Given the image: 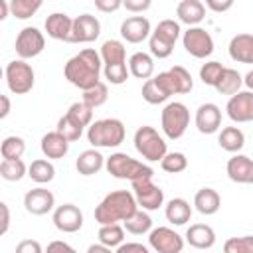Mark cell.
<instances>
[{
  "mask_svg": "<svg viewBox=\"0 0 253 253\" xmlns=\"http://www.w3.org/2000/svg\"><path fill=\"white\" fill-rule=\"evenodd\" d=\"M103 73L105 79L111 85H123L126 83L130 71H128V63H113V65H103Z\"/></svg>",
  "mask_w": 253,
  "mask_h": 253,
  "instance_id": "cell-42",
  "label": "cell"
},
{
  "mask_svg": "<svg viewBox=\"0 0 253 253\" xmlns=\"http://www.w3.org/2000/svg\"><path fill=\"white\" fill-rule=\"evenodd\" d=\"M164 215L172 225H186L192 217V206L184 198H172L164 208Z\"/></svg>",
  "mask_w": 253,
  "mask_h": 253,
  "instance_id": "cell-25",
  "label": "cell"
},
{
  "mask_svg": "<svg viewBox=\"0 0 253 253\" xmlns=\"http://www.w3.org/2000/svg\"><path fill=\"white\" fill-rule=\"evenodd\" d=\"M160 166L168 174H178L188 168V158L184 152H166L164 158L160 160Z\"/></svg>",
  "mask_w": 253,
  "mask_h": 253,
  "instance_id": "cell-40",
  "label": "cell"
},
{
  "mask_svg": "<svg viewBox=\"0 0 253 253\" xmlns=\"http://www.w3.org/2000/svg\"><path fill=\"white\" fill-rule=\"evenodd\" d=\"M93 111L95 109H91L87 103H83V101H75V103H71L69 105V109H67V117L75 123V125H79V126H89L91 123H93Z\"/></svg>",
  "mask_w": 253,
  "mask_h": 253,
  "instance_id": "cell-36",
  "label": "cell"
},
{
  "mask_svg": "<svg viewBox=\"0 0 253 253\" xmlns=\"http://www.w3.org/2000/svg\"><path fill=\"white\" fill-rule=\"evenodd\" d=\"M105 168L107 172L117 178V180H138V178H152L154 176V170L136 160V158H130L126 152H113L107 160H105Z\"/></svg>",
  "mask_w": 253,
  "mask_h": 253,
  "instance_id": "cell-4",
  "label": "cell"
},
{
  "mask_svg": "<svg viewBox=\"0 0 253 253\" xmlns=\"http://www.w3.org/2000/svg\"><path fill=\"white\" fill-rule=\"evenodd\" d=\"M107 99H109V89H107V85H105L103 81H99V83H95L93 87L85 89V91H83V97H81V101L87 103L91 109H97V107L105 105Z\"/></svg>",
  "mask_w": 253,
  "mask_h": 253,
  "instance_id": "cell-38",
  "label": "cell"
},
{
  "mask_svg": "<svg viewBox=\"0 0 253 253\" xmlns=\"http://www.w3.org/2000/svg\"><path fill=\"white\" fill-rule=\"evenodd\" d=\"M170 73L174 75V83H176V93L178 95H186L194 89V79L190 75V71L182 65H174L170 67Z\"/></svg>",
  "mask_w": 253,
  "mask_h": 253,
  "instance_id": "cell-41",
  "label": "cell"
},
{
  "mask_svg": "<svg viewBox=\"0 0 253 253\" xmlns=\"http://www.w3.org/2000/svg\"><path fill=\"white\" fill-rule=\"evenodd\" d=\"M45 32L51 40L57 42H69L71 30H73V18H69L63 12H53L45 18Z\"/></svg>",
  "mask_w": 253,
  "mask_h": 253,
  "instance_id": "cell-19",
  "label": "cell"
},
{
  "mask_svg": "<svg viewBox=\"0 0 253 253\" xmlns=\"http://www.w3.org/2000/svg\"><path fill=\"white\" fill-rule=\"evenodd\" d=\"M0 213H2V221H0V235H6L8 227H10V210L6 202H0Z\"/></svg>",
  "mask_w": 253,
  "mask_h": 253,
  "instance_id": "cell-53",
  "label": "cell"
},
{
  "mask_svg": "<svg viewBox=\"0 0 253 253\" xmlns=\"http://www.w3.org/2000/svg\"><path fill=\"white\" fill-rule=\"evenodd\" d=\"M89 253H111V247H107L105 243H95V245H89V249H87Z\"/></svg>",
  "mask_w": 253,
  "mask_h": 253,
  "instance_id": "cell-56",
  "label": "cell"
},
{
  "mask_svg": "<svg viewBox=\"0 0 253 253\" xmlns=\"http://www.w3.org/2000/svg\"><path fill=\"white\" fill-rule=\"evenodd\" d=\"M176 16L186 26H198L206 18V6L200 0H182L176 6Z\"/></svg>",
  "mask_w": 253,
  "mask_h": 253,
  "instance_id": "cell-23",
  "label": "cell"
},
{
  "mask_svg": "<svg viewBox=\"0 0 253 253\" xmlns=\"http://www.w3.org/2000/svg\"><path fill=\"white\" fill-rule=\"evenodd\" d=\"M241 85H243V77H241V73L237 71V69H233V67H225L223 69V73H221V77H219V81L215 83V91L219 93V95H235L237 91H241Z\"/></svg>",
  "mask_w": 253,
  "mask_h": 253,
  "instance_id": "cell-29",
  "label": "cell"
},
{
  "mask_svg": "<svg viewBox=\"0 0 253 253\" xmlns=\"http://www.w3.org/2000/svg\"><path fill=\"white\" fill-rule=\"evenodd\" d=\"M47 251H69V253H73L75 249L69 243H65V241H51L47 245Z\"/></svg>",
  "mask_w": 253,
  "mask_h": 253,
  "instance_id": "cell-54",
  "label": "cell"
},
{
  "mask_svg": "<svg viewBox=\"0 0 253 253\" xmlns=\"http://www.w3.org/2000/svg\"><path fill=\"white\" fill-rule=\"evenodd\" d=\"M180 32L182 30H180V24L178 22H174V20H160L152 34L160 36L162 40H166L170 43H176L178 38H180Z\"/></svg>",
  "mask_w": 253,
  "mask_h": 253,
  "instance_id": "cell-44",
  "label": "cell"
},
{
  "mask_svg": "<svg viewBox=\"0 0 253 253\" xmlns=\"http://www.w3.org/2000/svg\"><path fill=\"white\" fill-rule=\"evenodd\" d=\"M101 34V22L91 14H81L73 18V30L69 43H91Z\"/></svg>",
  "mask_w": 253,
  "mask_h": 253,
  "instance_id": "cell-14",
  "label": "cell"
},
{
  "mask_svg": "<svg viewBox=\"0 0 253 253\" xmlns=\"http://www.w3.org/2000/svg\"><path fill=\"white\" fill-rule=\"evenodd\" d=\"M152 0H123V6L132 14H142L150 8Z\"/></svg>",
  "mask_w": 253,
  "mask_h": 253,
  "instance_id": "cell-48",
  "label": "cell"
},
{
  "mask_svg": "<svg viewBox=\"0 0 253 253\" xmlns=\"http://www.w3.org/2000/svg\"><path fill=\"white\" fill-rule=\"evenodd\" d=\"M123 225H125L126 233H130V235H144L152 229V217L148 215L146 210L138 208L128 219L123 221Z\"/></svg>",
  "mask_w": 253,
  "mask_h": 253,
  "instance_id": "cell-31",
  "label": "cell"
},
{
  "mask_svg": "<svg viewBox=\"0 0 253 253\" xmlns=\"http://www.w3.org/2000/svg\"><path fill=\"white\" fill-rule=\"evenodd\" d=\"M132 251H136V253H148V247L142 245V243H121L117 247V253H132Z\"/></svg>",
  "mask_w": 253,
  "mask_h": 253,
  "instance_id": "cell-52",
  "label": "cell"
},
{
  "mask_svg": "<svg viewBox=\"0 0 253 253\" xmlns=\"http://www.w3.org/2000/svg\"><path fill=\"white\" fill-rule=\"evenodd\" d=\"M223 65L219 61H208L200 67V79L204 85H210V87H215V83L219 81L221 73H223Z\"/></svg>",
  "mask_w": 253,
  "mask_h": 253,
  "instance_id": "cell-43",
  "label": "cell"
},
{
  "mask_svg": "<svg viewBox=\"0 0 253 253\" xmlns=\"http://www.w3.org/2000/svg\"><path fill=\"white\" fill-rule=\"evenodd\" d=\"M125 231H126V229H125V225H121V223H105V225L99 227L97 237H99V241L105 243L107 247L117 249V247L125 241Z\"/></svg>",
  "mask_w": 253,
  "mask_h": 253,
  "instance_id": "cell-33",
  "label": "cell"
},
{
  "mask_svg": "<svg viewBox=\"0 0 253 253\" xmlns=\"http://www.w3.org/2000/svg\"><path fill=\"white\" fill-rule=\"evenodd\" d=\"M160 125H162V132L166 134V138H170V140L182 138L186 128H188V125H190L188 107L184 103H180V101L168 103L160 113Z\"/></svg>",
  "mask_w": 253,
  "mask_h": 253,
  "instance_id": "cell-6",
  "label": "cell"
},
{
  "mask_svg": "<svg viewBox=\"0 0 253 253\" xmlns=\"http://www.w3.org/2000/svg\"><path fill=\"white\" fill-rule=\"evenodd\" d=\"M182 45L196 59H206L213 53V38L200 26H188V30L182 34Z\"/></svg>",
  "mask_w": 253,
  "mask_h": 253,
  "instance_id": "cell-8",
  "label": "cell"
},
{
  "mask_svg": "<svg viewBox=\"0 0 253 253\" xmlns=\"http://www.w3.org/2000/svg\"><path fill=\"white\" fill-rule=\"evenodd\" d=\"M225 253H253V235L243 237H229L223 243Z\"/></svg>",
  "mask_w": 253,
  "mask_h": 253,
  "instance_id": "cell-47",
  "label": "cell"
},
{
  "mask_svg": "<svg viewBox=\"0 0 253 253\" xmlns=\"http://www.w3.org/2000/svg\"><path fill=\"white\" fill-rule=\"evenodd\" d=\"M0 6H2L0 20H6V18H8V14H12V10H10V0H0Z\"/></svg>",
  "mask_w": 253,
  "mask_h": 253,
  "instance_id": "cell-57",
  "label": "cell"
},
{
  "mask_svg": "<svg viewBox=\"0 0 253 253\" xmlns=\"http://www.w3.org/2000/svg\"><path fill=\"white\" fill-rule=\"evenodd\" d=\"M16 253H42V245L36 239H24L16 245Z\"/></svg>",
  "mask_w": 253,
  "mask_h": 253,
  "instance_id": "cell-50",
  "label": "cell"
},
{
  "mask_svg": "<svg viewBox=\"0 0 253 253\" xmlns=\"http://www.w3.org/2000/svg\"><path fill=\"white\" fill-rule=\"evenodd\" d=\"M186 241L194 249H211L215 245V231L206 223H194L186 229Z\"/></svg>",
  "mask_w": 253,
  "mask_h": 253,
  "instance_id": "cell-22",
  "label": "cell"
},
{
  "mask_svg": "<svg viewBox=\"0 0 253 253\" xmlns=\"http://www.w3.org/2000/svg\"><path fill=\"white\" fill-rule=\"evenodd\" d=\"M6 85L14 95H26L32 91L34 81H36V73L34 67L26 61V59H14L6 65Z\"/></svg>",
  "mask_w": 253,
  "mask_h": 253,
  "instance_id": "cell-7",
  "label": "cell"
},
{
  "mask_svg": "<svg viewBox=\"0 0 253 253\" xmlns=\"http://www.w3.org/2000/svg\"><path fill=\"white\" fill-rule=\"evenodd\" d=\"M51 221L61 233H75L83 227V211L75 204H63L53 210Z\"/></svg>",
  "mask_w": 253,
  "mask_h": 253,
  "instance_id": "cell-12",
  "label": "cell"
},
{
  "mask_svg": "<svg viewBox=\"0 0 253 253\" xmlns=\"http://www.w3.org/2000/svg\"><path fill=\"white\" fill-rule=\"evenodd\" d=\"M40 148L43 152L45 158L49 160H59L63 158L67 152H69V140L57 132V130H51V132H45L42 136V142H40Z\"/></svg>",
  "mask_w": 253,
  "mask_h": 253,
  "instance_id": "cell-20",
  "label": "cell"
},
{
  "mask_svg": "<svg viewBox=\"0 0 253 253\" xmlns=\"http://www.w3.org/2000/svg\"><path fill=\"white\" fill-rule=\"evenodd\" d=\"M150 22L144 16H130L121 24V38L128 43H140L146 38H150Z\"/></svg>",
  "mask_w": 253,
  "mask_h": 253,
  "instance_id": "cell-18",
  "label": "cell"
},
{
  "mask_svg": "<svg viewBox=\"0 0 253 253\" xmlns=\"http://www.w3.org/2000/svg\"><path fill=\"white\" fill-rule=\"evenodd\" d=\"M148 47H150V53H152L154 57H158V59H166V57H170L172 51H174V43L162 40V38L156 36V34H150V38H148Z\"/></svg>",
  "mask_w": 253,
  "mask_h": 253,
  "instance_id": "cell-45",
  "label": "cell"
},
{
  "mask_svg": "<svg viewBox=\"0 0 253 253\" xmlns=\"http://www.w3.org/2000/svg\"><path fill=\"white\" fill-rule=\"evenodd\" d=\"M132 142H134L136 152H138L144 160H148V162H160V160L164 158V154L168 152V150H166V140H164L162 134H160L154 126H150V125L138 126L136 132H134Z\"/></svg>",
  "mask_w": 253,
  "mask_h": 253,
  "instance_id": "cell-5",
  "label": "cell"
},
{
  "mask_svg": "<svg viewBox=\"0 0 253 253\" xmlns=\"http://www.w3.org/2000/svg\"><path fill=\"white\" fill-rule=\"evenodd\" d=\"M42 4L43 0H10V10L16 20H28L42 8Z\"/></svg>",
  "mask_w": 253,
  "mask_h": 253,
  "instance_id": "cell-37",
  "label": "cell"
},
{
  "mask_svg": "<svg viewBox=\"0 0 253 253\" xmlns=\"http://www.w3.org/2000/svg\"><path fill=\"white\" fill-rule=\"evenodd\" d=\"M233 2H235V0H206V6H208L211 12H215V14H223V12L231 10Z\"/></svg>",
  "mask_w": 253,
  "mask_h": 253,
  "instance_id": "cell-51",
  "label": "cell"
},
{
  "mask_svg": "<svg viewBox=\"0 0 253 253\" xmlns=\"http://www.w3.org/2000/svg\"><path fill=\"white\" fill-rule=\"evenodd\" d=\"M28 174V168L22 158H2L0 162V176L6 182H20Z\"/></svg>",
  "mask_w": 253,
  "mask_h": 253,
  "instance_id": "cell-34",
  "label": "cell"
},
{
  "mask_svg": "<svg viewBox=\"0 0 253 253\" xmlns=\"http://www.w3.org/2000/svg\"><path fill=\"white\" fill-rule=\"evenodd\" d=\"M28 176L36 184H47L55 178V168L49 162V158H38L28 166Z\"/></svg>",
  "mask_w": 253,
  "mask_h": 253,
  "instance_id": "cell-32",
  "label": "cell"
},
{
  "mask_svg": "<svg viewBox=\"0 0 253 253\" xmlns=\"http://www.w3.org/2000/svg\"><path fill=\"white\" fill-rule=\"evenodd\" d=\"M128 71L132 77L136 79H150L154 75V59L150 53L144 51H136L128 57Z\"/></svg>",
  "mask_w": 253,
  "mask_h": 253,
  "instance_id": "cell-27",
  "label": "cell"
},
{
  "mask_svg": "<svg viewBox=\"0 0 253 253\" xmlns=\"http://www.w3.org/2000/svg\"><path fill=\"white\" fill-rule=\"evenodd\" d=\"M101 69H103L101 53H97L91 47H85V49H81L79 53H75L73 57L67 59V63L63 67V75L73 87L85 91V89H89V87H93L95 83L101 81L99 79Z\"/></svg>",
  "mask_w": 253,
  "mask_h": 253,
  "instance_id": "cell-1",
  "label": "cell"
},
{
  "mask_svg": "<svg viewBox=\"0 0 253 253\" xmlns=\"http://www.w3.org/2000/svg\"><path fill=\"white\" fill-rule=\"evenodd\" d=\"M14 47H16V53H18L20 59H34V57H38L43 51L45 38H43V34L38 28L26 26V28H22L18 32Z\"/></svg>",
  "mask_w": 253,
  "mask_h": 253,
  "instance_id": "cell-10",
  "label": "cell"
},
{
  "mask_svg": "<svg viewBox=\"0 0 253 253\" xmlns=\"http://www.w3.org/2000/svg\"><path fill=\"white\" fill-rule=\"evenodd\" d=\"M105 156L93 146V148H89V150H83L79 156H77V160H75V168H77V172L81 174V176H93V174H97L103 166H105Z\"/></svg>",
  "mask_w": 253,
  "mask_h": 253,
  "instance_id": "cell-24",
  "label": "cell"
},
{
  "mask_svg": "<svg viewBox=\"0 0 253 253\" xmlns=\"http://www.w3.org/2000/svg\"><path fill=\"white\" fill-rule=\"evenodd\" d=\"M55 206V196L47 188H32L24 196V208L32 215H45Z\"/></svg>",
  "mask_w": 253,
  "mask_h": 253,
  "instance_id": "cell-15",
  "label": "cell"
},
{
  "mask_svg": "<svg viewBox=\"0 0 253 253\" xmlns=\"http://www.w3.org/2000/svg\"><path fill=\"white\" fill-rule=\"evenodd\" d=\"M229 57L237 63H253V34H237L227 45Z\"/></svg>",
  "mask_w": 253,
  "mask_h": 253,
  "instance_id": "cell-21",
  "label": "cell"
},
{
  "mask_svg": "<svg viewBox=\"0 0 253 253\" xmlns=\"http://www.w3.org/2000/svg\"><path fill=\"white\" fill-rule=\"evenodd\" d=\"M227 178L235 184H253V160L245 154L235 152L225 164Z\"/></svg>",
  "mask_w": 253,
  "mask_h": 253,
  "instance_id": "cell-17",
  "label": "cell"
},
{
  "mask_svg": "<svg viewBox=\"0 0 253 253\" xmlns=\"http://www.w3.org/2000/svg\"><path fill=\"white\" fill-rule=\"evenodd\" d=\"M0 103H2L0 119H6V117L10 115V99H8V95H0Z\"/></svg>",
  "mask_w": 253,
  "mask_h": 253,
  "instance_id": "cell-55",
  "label": "cell"
},
{
  "mask_svg": "<svg viewBox=\"0 0 253 253\" xmlns=\"http://www.w3.org/2000/svg\"><path fill=\"white\" fill-rule=\"evenodd\" d=\"M196 128L202 134H213L221 126V109L215 103H202L196 109Z\"/></svg>",
  "mask_w": 253,
  "mask_h": 253,
  "instance_id": "cell-16",
  "label": "cell"
},
{
  "mask_svg": "<svg viewBox=\"0 0 253 253\" xmlns=\"http://www.w3.org/2000/svg\"><path fill=\"white\" fill-rule=\"evenodd\" d=\"M148 247L156 253H180L184 249V237L174 229L160 225L148 231Z\"/></svg>",
  "mask_w": 253,
  "mask_h": 253,
  "instance_id": "cell-11",
  "label": "cell"
},
{
  "mask_svg": "<svg viewBox=\"0 0 253 253\" xmlns=\"http://www.w3.org/2000/svg\"><path fill=\"white\" fill-rule=\"evenodd\" d=\"M121 6H123V0H95V8L103 14L117 12Z\"/></svg>",
  "mask_w": 253,
  "mask_h": 253,
  "instance_id": "cell-49",
  "label": "cell"
},
{
  "mask_svg": "<svg viewBox=\"0 0 253 253\" xmlns=\"http://www.w3.org/2000/svg\"><path fill=\"white\" fill-rule=\"evenodd\" d=\"M194 206L202 215H213L221 208V198L213 188H202L194 196Z\"/></svg>",
  "mask_w": 253,
  "mask_h": 253,
  "instance_id": "cell-26",
  "label": "cell"
},
{
  "mask_svg": "<svg viewBox=\"0 0 253 253\" xmlns=\"http://www.w3.org/2000/svg\"><path fill=\"white\" fill-rule=\"evenodd\" d=\"M132 194L136 198L138 208L146 211H154L164 204V190L152 182V178H138L132 180Z\"/></svg>",
  "mask_w": 253,
  "mask_h": 253,
  "instance_id": "cell-9",
  "label": "cell"
},
{
  "mask_svg": "<svg viewBox=\"0 0 253 253\" xmlns=\"http://www.w3.org/2000/svg\"><path fill=\"white\" fill-rule=\"evenodd\" d=\"M140 95H142V99H144L148 105H160V103H164V101L170 97V95L162 89V85L156 81V77H150V79H146V81L142 83Z\"/></svg>",
  "mask_w": 253,
  "mask_h": 253,
  "instance_id": "cell-35",
  "label": "cell"
},
{
  "mask_svg": "<svg viewBox=\"0 0 253 253\" xmlns=\"http://www.w3.org/2000/svg\"><path fill=\"white\" fill-rule=\"evenodd\" d=\"M227 117L233 123H251L253 121V91H237L229 97L225 105Z\"/></svg>",
  "mask_w": 253,
  "mask_h": 253,
  "instance_id": "cell-13",
  "label": "cell"
},
{
  "mask_svg": "<svg viewBox=\"0 0 253 253\" xmlns=\"http://www.w3.org/2000/svg\"><path fill=\"white\" fill-rule=\"evenodd\" d=\"M243 85H245L249 91H253V69L245 73V77H243Z\"/></svg>",
  "mask_w": 253,
  "mask_h": 253,
  "instance_id": "cell-58",
  "label": "cell"
},
{
  "mask_svg": "<svg viewBox=\"0 0 253 253\" xmlns=\"http://www.w3.org/2000/svg\"><path fill=\"white\" fill-rule=\"evenodd\" d=\"M55 130L57 132H61L69 142H75V140H79L81 138V134H83V126H79V125H75L67 115H63L59 121H57V126H55Z\"/></svg>",
  "mask_w": 253,
  "mask_h": 253,
  "instance_id": "cell-46",
  "label": "cell"
},
{
  "mask_svg": "<svg viewBox=\"0 0 253 253\" xmlns=\"http://www.w3.org/2000/svg\"><path fill=\"white\" fill-rule=\"evenodd\" d=\"M101 59L103 65H113V63H126V49L125 43L119 40H107L101 45Z\"/></svg>",
  "mask_w": 253,
  "mask_h": 253,
  "instance_id": "cell-30",
  "label": "cell"
},
{
  "mask_svg": "<svg viewBox=\"0 0 253 253\" xmlns=\"http://www.w3.org/2000/svg\"><path fill=\"white\" fill-rule=\"evenodd\" d=\"M217 142L225 152L235 154L245 146V134L239 126H223L217 136Z\"/></svg>",
  "mask_w": 253,
  "mask_h": 253,
  "instance_id": "cell-28",
  "label": "cell"
},
{
  "mask_svg": "<svg viewBox=\"0 0 253 253\" xmlns=\"http://www.w3.org/2000/svg\"><path fill=\"white\" fill-rule=\"evenodd\" d=\"M136 210H138V204H136V198H134L132 192H128V190H115V192H109L99 202V206L95 208L93 215H95V221L99 225L121 223V221L128 219Z\"/></svg>",
  "mask_w": 253,
  "mask_h": 253,
  "instance_id": "cell-2",
  "label": "cell"
},
{
  "mask_svg": "<svg viewBox=\"0 0 253 253\" xmlns=\"http://www.w3.org/2000/svg\"><path fill=\"white\" fill-rule=\"evenodd\" d=\"M26 152V140L22 136H16V134H10L2 140L0 144V154L2 158H22Z\"/></svg>",
  "mask_w": 253,
  "mask_h": 253,
  "instance_id": "cell-39",
  "label": "cell"
},
{
  "mask_svg": "<svg viewBox=\"0 0 253 253\" xmlns=\"http://www.w3.org/2000/svg\"><path fill=\"white\" fill-rule=\"evenodd\" d=\"M125 125L119 119H99L87 126V140L95 148H117L125 142Z\"/></svg>",
  "mask_w": 253,
  "mask_h": 253,
  "instance_id": "cell-3",
  "label": "cell"
}]
</instances>
